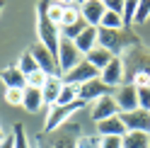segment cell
<instances>
[{
	"label": "cell",
	"instance_id": "1",
	"mask_svg": "<svg viewBox=\"0 0 150 148\" xmlns=\"http://www.w3.org/2000/svg\"><path fill=\"white\" fill-rule=\"evenodd\" d=\"M82 136V129L78 122H68L56 131H44L34 136V148H78V138Z\"/></svg>",
	"mask_w": 150,
	"mask_h": 148
},
{
	"label": "cell",
	"instance_id": "2",
	"mask_svg": "<svg viewBox=\"0 0 150 148\" xmlns=\"http://www.w3.org/2000/svg\"><path fill=\"white\" fill-rule=\"evenodd\" d=\"M138 44H140L138 34H133L128 27H124V29H104V27H99V46L109 49L111 56H124L128 49H133Z\"/></svg>",
	"mask_w": 150,
	"mask_h": 148
},
{
	"label": "cell",
	"instance_id": "3",
	"mask_svg": "<svg viewBox=\"0 0 150 148\" xmlns=\"http://www.w3.org/2000/svg\"><path fill=\"white\" fill-rule=\"evenodd\" d=\"M36 32H39V41L53 53V56H58L61 27L49 20V15H46V0H39V5H36Z\"/></svg>",
	"mask_w": 150,
	"mask_h": 148
},
{
	"label": "cell",
	"instance_id": "4",
	"mask_svg": "<svg viewBox=\"0 0 150 148\" xmlns=\"http://www.w3.org/2000/svg\"><path fill=\"white\" fill-rule=\"evenodd\" d=\"M121 58H124V68H126V83H131L140 73L150 75V49L148 46L138 44L133 49H128Z\"/></svg>",
	"mask_w": 150,
	"mask_h": 148
},
{
	"label": "cell",
	"instance_id": "5",
	"mask_svg": "<svg viewBox=\"0 0 150 148\" xmlns=\"http://www.w3.org/2000/svg\"><path fill=\"white\" fill-rule=\"evenodd\" d=\"M82 107H87V102H82V100H75V102H70V105H53V107H49L44 131H56V129H61L63 124H68L70 117H75Z\"/></svg>",
	"mask_w": 150,
	"mask_h": 148
},
{
	"label": "cell",
	"instance_id": "6",
	"mask_svg": "<svg viewBox=\"0 0 150 148\" xmlns=\"http://www.w3.org/2000/svg\"><path fill=\"white\" fill-rule=\"evenodd\" d=\"M85 58L80 53V49L75 46L73 39H68V36H61V44H58V56H56V61H58V73L61 75H65L70 68H75L78 63Z\"/></svg>",
	"mask_w": 150,
	"mask_h": 148
},
{
	"label": "cell",
	"instance_id": "7",
	"mask_svg": "<svg viewBox=\"0 0 150 148\" xmlns=\"http://www.w3.org/2000/svg\"><path fill=\"white\" fill-rule=\"evenodd\" d=\"M99 78H102V83H107L111 90H116L119 85H124V83H126L124 58H121V56H114V58L109 61V66H107V68H102V70H99Z\"/></svg>",
	"mask_w": 150,
	"mask_h": 148
},
{
	"label": "cell",
	"instance_id": "8",
	"mask_svg": "<svg viewBox=\"0 0 150 148\" xmlns=\"http://www.w3.org/2000/svg\"><path fill=\"white\" fill-rule=\"evenodd\" d=\"M27 51L36 58V63H39V68H41L44 73H49V75H61V73H58V61H56V56L46 49L41 41H34Z\"/></svg>",
	"mask_w": 150,
	"mask_h": 148
},
{
	"label": "cell",
	"instance_id": "9",
	"mask_svg": "<svg viewBox=\"0 0 150 148\" xmlns=\"http://www.w3.org/2000/svg\"><path fill=\"white\" fill-rule=\"evenodd\" d=\"M104 95H111V88L107 85V83H102V78H92L87 83H82V85H78V97L82 100V102H97L99 97Z\"/></svg>",
	"mask_w": 150,
	"mask_h": 148
},
{
	"label": "cell",
	"instance_id": "10",
	"mask_svg": "<svg viewBox=\"0 0 150 148\" xmlns=\"http://www.w3.org/2000/svg\"><path fill=\"white\" fill-rule=\"evenodd\" d=\"M63 78V83H68V85H82V83H87V80H92V78H99V70L92 66L90 61H85L82 58L75 68H70L65 75H61Z\"/></svg>",
	"mask_w": 150,
	"mask_h": 148
},
{
	"label": "cell",
	"instance_id": "11",
	"mask_svg": "<svg viewBox=\"0 0 150 148\" xmlns=\"http://www.w3.org/2000/svg\"><path fill=\"white\" fill-rule=\"evenodd\" d=\"M116 114H121V107H119L114 95H104V97H99L97 102H92V119H95V124L104 122L109 117H116Z\"/></svg>",
	"mask_w": 150,
	"mask_h": 148
},
{
	"label": "cell",
	"instance_id": "12",
	"mask_svg": "<svg viewBox=\"0 0 150 148\" xmlns=\"http://www.w3.org/2000/svg\"><path fill=\"white\" fill-rule=\"evenodd\" d=\"M121 122L126 124L128 131H148L150 134V112L143 107L133 109V112H121Z\"/></svg>",
	"mask_w": 150,
	"mask_h": 148
},
{
	"label": "cell",
	"instance_id": "13",
	"mask_svg": "<svg viewBox=\"0 0 150 148\" xmlns=\"http://www.w3.org/2000/svg\"><path fill=\"white\" fill-rule=\"evenodd\" d=\"M116 102L121 107V112H133L138 109V88L133 83H124V85H119L116 92H114Z\"/></svg>",
	"mask_w": 150,
	"mask_h": 148
},
{
	"label": "cell",
	"instance_id": "14",
	"mask_svg": "<svg viewBox=\"0 0 150 148\" xmlns=\"http://www.w3.org/2000/svg\"><path fill=\"white\" fill-rule=\"evenodd\" d=\"M80 5V15L90 27H99L102 24V17H104L107 7L102 0H85V3H78Z\"/></svg>",
	"mask_w": 150,
	"mask_h": 148
},
{
	"label": "cell",
	"instance_id": "15",
	"mask_svg": "<svg viewBox=\"0 0 150 148\" xmlns=\"http://www.w3.org/2000/svg\"><path fill=\"white\" fill-rule=\"evenodd\" d=\"M44 107H46V102H44V92H41V88H29V85H27V88H24L22 109L36 114V112H39V109H44Z\"/></svg>",
	"mask_w": 150,
	"mask_h": 148
},
{
	"label": "cell",
	"instance_id": "16",
	"mask_svg": "<svg viewBox=\"0 0 150 148\" xmlns=\"http://www.w3.org/2000/svg\"><path fill=\"white\" fill-rule=\"evenodd\" d=\"M128 131L126 124L121 122V117H109L104 122H97V136H124Z\"/></svg>",
	"mask_w": 150,
	"mask_h": 148
},
{
	"label": "cell",
	"instance_id": "17",
	"mask_svg": "<svg viewBox=\"0 0 150 148\" xmlns=\"http://www.w3.org/2000/svg\"><path fill=\"white\" fill-rule=\"evenodd\" d=\"M75 46L80 49L82 56H87L95 46H99V27H87V29L75 39Z\"/></svg>",
	"mask_w": 150,
	"mask_h": 148
},
{
	"label": "cell",
	"instance_id": "18",
	"mask_svg": "<svg viewBox=\"0 0 150 148\" xmlns=\"http://www.w3.org/2000/svg\"><path fill=\"white\" fill-rule=\"evenodd\" d=\"M61 90H63V78H61V75H49L46 85L41 88L46 107H53L56 102H58V97H61Z\"/></svg>",
	"mask_w": 150,
	"mask_h": 148
},
{
	"label": "cell",
	"instance_id": "19",
	"mask_svg": "<svg viewBox=\"0 0 150 148\" xmlns=\"http://www.w3.org/2000/svg\"><path fill=\"white\" fill-rule=\"evenodd\" d=\"M0 80L5 88H27V75L20 70V66H7L0 70Z\"/></svg>",
	"mask_w": 150,
	"mask_h": 148
},
{
	"label": "cell",
	"instance_id": "20",
	"mask_svg": "<svg viewBox=\"0 0 150 148\" xmlns=\"http://www.w3.org/2000/svg\"><path fill=\"white\" fill-rule=\"evenodd\" d=\"M124 148H150V134L148 131H126L121 136Z\"/></svg>",
	"mask_w": 150,
	"mask_h": 148
},
{
	"label": "cell",
	"instance_id": "21",
	"mask_svg": "<svg viewBox=\"0 0 150 148\" xmlns=\"http://www.w3.org/2000/svg\"><path fill=\"white\" fill-rule=\"evenodd\" d=\"M111 58H114V56H111V51H109V49H102V46H95V49H92V51L87 53V56H85V61H90V63H92V66H95L97 70L107 68Z\"/></svg>",
	"mask_w": 150,
	"mask_h": 148
},
{
	"label": "cell",
	"instance_id": "22",
	"mask_svg": "<svg viewBox=\"0 0 150 148\" xmlns=\"http://www.w3.org/2000/svg\"><path fill=\"white\" fill-rule=\"evenodd\" d=\"M99 27H104V29H124V17H121L119 12H111V10H107L104 12V17H102V24Z\"/></svg>",
	"mask_w": 150,
	"mask_h": 148
},
{
	"label": "cell",
	"instance_id": "23",
	"mask_svg": "<svg viewBox=\"0 0 150 148\" xmlns=\"http://www.w3.org/2000/svg\"><path fill=\"white\" fill-rule=\"evenodd\" d=\"M17 66H20V70L24 73V75H32L34 70H39V63H36V58L32 56L29 51H24L22 56H20V61H17Z\"/></svg>",
	"mask_w": 150,
	"mask_h": 148
},
{
	"label": "cell",
	"instance_id": "24",
	"mask_svg": "<svg viewBox=\"0 0 150 148\" xmlns=\"http://www.w3.org/2000/svg\"><path fill=\"white\" fill-rule=\"evenodd\" d=\"M12 134H15V148H34L32 138L27 136V131H24V124H15Z\"/></svg>",
	"mask_w": 150,
	"mask_h": 148
},
{
	"label": "cell",
	"instance_id": "25",
	"mask_svg": "<svg viewBox=\"0 0 150 148\" xmlns=\"http://www.w3.org/2000/svg\"><path fill=\"white\" fill-rule=\"evenodd\" d=\"M63 12H65V7H63V5L46 0V15H49V20H51L53 24H58V27H61V22H63Z\"/></svg>",
	"mask_w": 150,
	"mask_h": 148
},
{
	"label": "cell",
	"instance_id": "26",
	"mask_svg": "<svg viewBox=\"0 0 150 148\" xmlns=\"http://www.w3.org/2000/svg\"><path fill=\"white\" fill-rule=\"evenodd\" d=\"M75 100H80L78 97V85H68V83H63L61 97H58V102H56V105H70V102H75Z\"/></svg>",
	"mask_w": 150,
	"mask_h": 148
},
{
	"label": "cell",
	"instance_id": "27",
	"mask_svg": "<svg viewBox=\"0 0 150 148\" xmlns=\"http://www.w3.org/2000/svg\"><path fill=\"white\" fill-rule=\"evenodd\" d=\"M24 100V88H5V102L12 107H22Z\"/></svg>",
	"mask_w": 150,
	"mask_h": 148
},
{
	"label": "cell",
	"instance_id": "28",
	"mask_svg": "<svg viewBox=\"0 0 150 148\" xmlns=\"http://www.w3.org/2000/svg\"><path fill=\"white\" fill-rule=\"evenodd\" d=\"M46 80H49V73H44L39 68V70H34L32 75H27V85H29V88H44Z\"/></svg>",
	"mask_w": 150,
	"mask_h": 148
},
{
	"label": "cell",
	"instance_id": "29",
	"mask_svg": "<svg viewBox=\"0 0 150 148\" xmlns=\"http://www.w3.org/2000/svg\"><path fill=\"white\" fill-rule=\"evenodd\" d=\"M148 17H150V0H138V10H136V24H143L148 22Z\"/></svg>",
	"mask_w": 150,
	"mask_h": 148
},
{
	"label": "cell",
	"instance_id": "30",
	"mask_svg": "<svg viewBox=\"0 0 150 148\" xmlns=\"http://www.w3.org/2000/svg\"><path fill=\"white\" fill-rule=\"evenodd\" d=\"M99 141L102 138L97 134H82L78 138V148H99Z\"/></svg>",
	"mask_w": 150,
	"mask_h": 148
},
{
	"label": "cell",
	"instance_id": "31",
	"mask_svg": "<svg viewBox=\"0 0 150 148\" xmlns=\"http://www.w3.org/2000/svg\"><path fill=\"white\" fill-rule=\"evenodd\" d=\"M99 148H124V141L121 136H99Z\"/></svg>",
	"mask_w": 150,
	"mask_h": 148
},
{
	"label": "cell",
	"instance_id": "32",
	"mask_svg": "<svg viewBox=\"0 0 150 148\" xmlns=\"http://www.w3.org/2000/svg\"><path fill=\"white\" fill-rule=\"evenodd\" d=\"M138 107L150 112V88H138Z\"/></svg>",
	"mask_w": 150,
	"mask_h": 148
},
{
	"label": "cell",
	"instance_id": "33",
	"mask_svg": "<svg viewBox=\"0 0 150 148\" xmlns=\"http://www.w3.org/2000/svg\"><path fill=\"white\" fill-rule=\"evenodd\" d=\"M124 5H126V0H104V7L111 12H119V15H124Z\"/></svg>",
	"mask_w": 150,
	"mask_h": 148
},
{
	"label": "cell",
	"instance_id": "34",
	"mask_svg": "<svg viewBox=\"0 0 150 148\" xmlns=\"http://www.w3.org/2000/svg\"><path fill=\"white\" fill-rule=\"evenodd\" d=\"M0 148H15V134H12V131L0 141Z\"/></svg>",
	"mask_w": 150,
	"mask_h": 148
},
{
	"label": "cell",
	"instance_id": "35",
	"mask_svg": "<svg viewBox=\"0 0 150 148\" xmlns=\"http://www.w3.org/2000/svg\"><path fill=\"white\" fill-rule=\"evenodd\" d=\"M51 3H58L63 7H68V5H78V0H51Z\"/></svg>",
	"mask_w": 150,
	"mask_h": 148
},
{
	"label": "cell",
	"instance_id": "36",
	"mask_svg": "<svg viewBox=\"0 0 150 148\" xmlns=\"http://www.w3.org/2000/svg\"><path fill=\"white\" fill-rule=\"evenodd\" d=\"M5 136H7V134L3 131V126H0V141H3V138H5Z\"/></svg>",
	"mask_w": 150,
	"mask_h": 148
},
{
	"label": "cell",
	"instance_id": "37",
	"mask_svg": "<svg viewBox=\"0 0 150 148\" xmlns=\"http://www.w3.org/2000/svg\"><path fill=\"white\" fill-rule=\"evenodd\" d=\"M3 7H5V0H0V12H3Z\"/></svg>",
	"mask_w": 150,
	"mask_h": 148
},
{
	"label": "cell",
	"instance_id": "38",
	"mask_svg": "<svg viewBox=\"0 0 150 148\" xmlns=\"http://www.w3.org/2000/svg\"><path fill=\"white\" fill-rule=\"evenodd\" d=\"M78 3H85V0H78ZM102 3H104V0H102Z\"/></svg>",
	"mask_w": 150,
	"mask_h": 148
}]
</instances>
